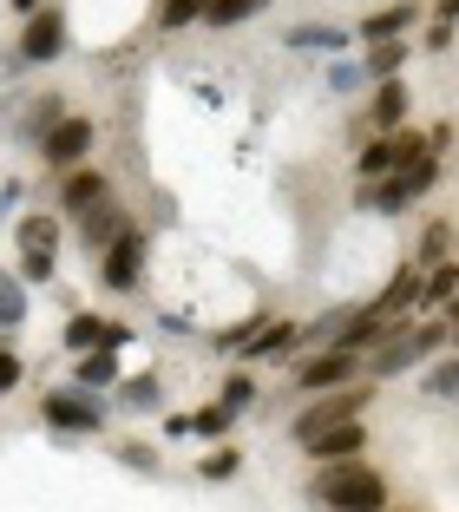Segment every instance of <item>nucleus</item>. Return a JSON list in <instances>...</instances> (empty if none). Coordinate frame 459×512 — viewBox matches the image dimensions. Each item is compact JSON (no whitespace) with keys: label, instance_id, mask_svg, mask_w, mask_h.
Listing matches in <instances>:
<instances>
[{"label":"nucleus","instance_id":"bb28decb","mask_svg":"<svg viewBox=\"0 0 459 512\" xmlns=\"http://www.w3.org/2000/svg\"><path fill=\"white\" fill-rule=\"evenodd\" d=\"M427 394L433 401H459V355H440V362L427 368Z\"/></svg>","mask_w":459,"mask_h":512},{"label":"nucleus","instance_id":"c85d7f7f","mask_svg":"<svg viewBox=\"0 0 459 512\" xmlns=\"http://www.w3.org/2000/svg\"><path fill=\"white\" fill-rule=\"evenodd\" d=\"M60 119H66V106H60V99H33V106H27V119H20V132H27V138H46Z\"/></svg>","mask_w":459,"mask_h":512},{"label":"nucleus","instance_id":"72a5a7b5","mask_svg":"<svg viewBox=\"0 0 459 512\" xmlns=\"http://www.w3.org/2000/svg\"><path fill=\"white\" fill-rule=\"evenodd\" d=\"M250 401H256V375H230L223 381V407H230V414H243Z\"/></svg>","mask_w":459,"mask_h":512},{"label":"nucleus","instance_id":"0eeeda50","mask_svg":"<svg viewBox=\"0 0 459 512\" xmlns=\"http://www.w3.org/2000/svg\"><path fill=\"white\" fill-rule=\"evenodd\" d=\"M138 270H145V230L125 224L119 237L99 250V283L112 289V296H125V289H138Z\"/></svg>","mask_w":459,"mask_h":512},{"label":"nucleus","instance_id":"7ed1b4c3","mask_svg":"<svg viewBox=\"0 0 459 512\" xmlns=\"http://www.w3.org/2000/svg\"><path fill=\"white\" fill-rule=\"evenodd\" d=\"M433 184H440V158H433V151H420L414 165H400V171H387V178H374L368 191H361V204H368V211H381V217H400L407 204H420Z\"/></svg>","mask_w":459,"mask_h":512},{"label":"nucleus","instance_id":"6e6552de","mask_svg":"<svg viewBox=\"0 0 459 512\" xmlns=\"http://www.w3.org/2000/svg\"><path fill=\"white\" fill-rule=\"evenodd\" d=\"M60 53H66V14H53V7H33V14L20 20L14 60H20V66H46V60H60Z\"/></svg>","mask_w":459,"mask_h":512},{"label":"nucleus","instance_id":"a878e982","mask_svg":"<svg viewBox=\"0 0 459 512\" xmlns=\"http://www.w3.org/2000/svg\"><path fill=\"white\" fill-rule=\"evenodd\" d=\"M119 401L132 407V414H151V407H164V381L158 375H138V381H125V388H119Z\"/></svg>","mask_w":459,"mask_h":512},{"label":"nucleus","instance_id":"20e7f679","mask_svg":"<svg viewBox=\"0 0 459 512\" xmlns=\"http://www.w3.org/2000/svg\"><path fill=\"white\" fill-rule=\"evenodd\" d=\"M40 421L60 427V434H99L105 427V401L92 388H53L40 401Z\"/></svg>","mask_w":459,"mask_h":512},{"label":"nucleus","instance_id":"58836bf2","mask_svg":"<svg viewBox=\"0 0 459 512\" xmlns=\"http://www.w3.org/2000/svg\"><path fill=\"white\" fill-rule=\"evenodd\" d=\"M427 14H433V20H459V0H433Z\"/></svg>","mask_w":459,"mask_h":512},{"label":"nucleus","instance_id":"4be33fe9","mask_svg":"<svg viewBox=\"0 0 459 512\" xmlns=\"http://www.w3.org/2000/svg\"><path fill=\"white\" fill-rule=\"evenodd\" d=\"M27 329V283L14 270H0V335Z\"/></svg>","mask_w":459,"mask_h":512},{"label":"nucleus","instance_id":"79ce46f5","mask_svg":"<svg viewBox=\"0 0 459 512\" xmlns=\"http://www.w3.org/2000/svg\"><path fill=\"white\" fill-rule=\"evenodd\" d=\"M381 512H387V506H381Z\"/></svg>","mask_w":459,"mask_h":512},{"label":"nucleus","instance_id":"ea45409f","mask_svg":"<svg viewBox=\"0 0 459 512\" xmlns=\"http://www.w3.org/2000/svg\"><path fill=\"white\" fill-rule=\"evenodd\" d=\"M7 7H14V14H20V20H27V14H33V7H46V0H7Z\"/></svg>","mask_w":459,"mask_h":512},{"label":"nucleus","instance_id":"f03ea898","mask_svg":"<svg viewBox=\"0 0 459 512\" xmlns=\"http://www.w3.org/2000/svg\"><path fill=\"white\" fill-rule=\"evenodd\" d=\"M446 348V322H414V329H387L381 348L368 355V381H387V375H407V368H420L427 355H440Z\"/></svg>","mask_w":459,"mask_h":512},{"label":"nucleus","instance_id":"39448f33","mask_svg":"<svg viewBox=\"0 0 459 512\" xmlns=\"http://www.w3.org/2000/svg\"><path fill=\"white\" fill-rule=\"evenodd\" d=\"M92 145H99V125H92L86 112H66V119L40 138V158H46V171H73V165L92 158Z\"/></svg>","mask_w":459,"mask_h":512},{"label":"nucleus","instance_id":"f3484780","mask_svg":"<svg viewBox=\"0 0 459 512\" xmlns=\"http://www.w3.org/2000/svg\"><path fill=\"white\" fill-rule=\"evenodd\" d=\"M73 388H92V394L119 388V348H86L73 368Z\"/></svg>","mask_w":459,"mask_h":512},{"label":"nucleus","instance_id":"1a4fd4ad","mask_svg":"<svg viewBox=\"0 0 459 512\" xmlns=\"http://www.w3.org/2000/svg\"><path fill=\"white\" fill-rule=\"evenodd\" d=\"M355 375H361V355H355V348H322V355H302L289 381H296L302 394H328V388H348Z\"/></svg>","mask_w":459,"mask_h":512},{"label":"nucleus","instance_id":"2f4dec72","mask_svg":"<svg viewBox=\"0 0 459 512\" xmlns=\"http://www.w3.org/2000/svg\"><path fill=\"white\" fill-rule=\"evenodd\" d=\"M20 283H33V289H40V283H53V276H60V270H53V250H20Z\"/></svg>","mask_w":459,"mask_h":512},{"label":"nucleus","instance_id":"2eb2a0df","mask_svg":"<svg viewBox=\"0 0 459 512\" xmlns=\"http://www.w3.org/2000/svg\"><path fill=\"white\" fill-rule=\"evenodd\" d=\"M407 112H414V92H407V79H381V92H374V106H368L374 132H400V125H407Z\"/></svg>","mask_w":459,"mask_h":512},{"label":"nucleus","instance_id":"393cba45","mask_svg":"<svg viewBox=\"0 0 459 512\" xmlns=\"http://www.w3.org/2000/svg\"><path fill=\"white\" fill-rule=\"evenodd\" d=\"M269 0H204V20L210 27H243V20H256Z\"/></svg>","mask_w":459,"mask_h":512},{"label":"nucleus","instance_id":"c756f323","mask_svg":"<svg viewBox=\"0 0 459 512\" xmlns=\"http://www.w3.org/2000/svg\"><path fill=\"white\" fill-rule=\"evenodd\" d=\"M446 250H453V224H446V217H433V224L420 230V270H427V263H440Z\"/></svg>","mask_w":459,"mask_h":512},{"label":"nucleus","instance_id":"b1692460","mask_svg":"<svg viewBox=\"0 0 459 512\" xmlns=\"http://www.w3.org/2000/svg\"><path fill=\"white\" fill-rule=\"evenodd\" d=\"M400 66H407V40H374L368 60H361V73L368 79H400Z\"/></svg>","mask_w":459,"mask_h":512},{"label":"nucleus","instance_id":"ddd939ff","mask_svg":"<svg viewBox=\"0 0 459 512\" xmlns=\"http://www.w3.org/2000/svg\"><path fill=\"white\" fill-rule=\"evenodd\" d=\"M125 224H132V217H125L119 204H112V197H99V204H86V211H79V250H92V256H99V250H105L112 237H119Z\"/></svg>","mask_w":459,"mask_h":512},{"label":"nucleus","instance_id":"9d476101","mask_svg":"<svg viewBox=\"0 0 459 512\" xmlns=\"http://www.w3.org/2000/svg\"><path fill=\"white\" fill-rule=\"evenodd\" d=\"M374 401V381H348V388H328L315 407H302L296 414V440L302 434H315V427H328V421H361V407Z\"/></svg>","mask_w":459,"mask_h":512},{"label":"nucleus","instance_id":"f8f14e48","mask_svg":"<svg viewBox=\"0 0 459 512\" xmlns=\"http://www.w3.org/2000/svg\"><path fill=\"white\" fill-rule=\"evenodd\" d=\"M125 342H132V329L112 322V316H92V309H79V316L66 322V348H73V355H86V348H125Z\"/></svg>","mask_w":459,"mask_h":512},{"label":"nucleus","instance_id":"4468645a","mask_svg":"<svg viewBox=\"0 0 459 512\" xmlns=\"http://www.w3.org/2000/svg\"><path fill=\"white\" fill-rule=\"evenodd\" d=\"M230 427H237V414L223 401H210V407H191V414H171L164 421V434H191V440H230Z\"/></svg>","mask_w":459,"mask_h":512},{"label":"nucleus","instance_id":"f257e3e1","mask_svg":"<svg viewBox=\"0 0 459 512\" xmlns=\"http://www.w3.org/2000/svg\"><path fill=\"white\" fill-rule=\"evenodd\" d=\"M315 499L335 506V512H381L387 480L374 467H361V460H328V467L315 473Z\"/></svg>","mask_w":459,"mask_h":512},{"label":"nucleus","instance_id":"dca6fc26","mask_svg":"<svg viewBox=\"0 0 459 512\" xmlns=\"http://www.w3.org/2000/svg\"><path fill=\"white\" fill-rule=\"evenodd\" d=\"M420 14L427 7H414V0H400V7H381V14H368L361 20V40H407V27H420Z\"/></svg>","mask_w":459,"mask_h":512},{"label":"nucleus","instance_id":"f704fd0d","mask_svg":"<svg viewBox=\"0 0 459 512\" xmlns=\"http://www.w3.org/2000/svg\"><path fill=\"white\" fill-rule=\"evenodd\" d=\"M361 79H368V73H361V60H335V66H328V92H355Z\"/></svg>","mask_w":459,"mask_h":512},{"label":"nucleus","instance_id":"4c0bfd02","mask_svg":"<svg viewBox=\"0 0 459 512\" xmlns=\"http://www.w3.org/2000/svg\"><path fill=\"white\" fill-rule=\"evenodd\" d=\"M20 375H27V368H20V355H7V348H0V394H14Z\"/></svg>","mask_w":459,"mask_h":512},{"label":"nucleus","instance_id":"a19ab883","mask_svg":"<svg viewBox=\"0 0 459 512\" xmlns=\"http://www.w3.org/2000/svg\"><path fill=\"white\" fill-rule=\"evenodd\" d=\"M0 7H7V0H0Z\"/></svg>","mask_w":459,"mask_h":512},{"label":"nucleus","instance_id":"7c9ffc66","mask_svg":"<svg viewBox=\"0 0 459 512\" xmlns=\"http://www.w3.org/2000/svg\"><path fill=\"white\" fill-rule=\"evenodd\" d=\"M237 473H243V453L237 447H217V453H204L197 480H237Z\"/></svg>","mask_w":459,"mask_h":512},{"label":"nucleus","instance_id":"a211bd4d","mask_svg":"<svg viewBox=\"0 0 459 512\" xmlns=\"http://www.w3.org/2000/svg\"><path fill=\"white\" fill-rule=\"evenodd\" d=\"M105 197V171H92V165H73V171H60V204L66 211H86V204H99Z\"/></svg>","mask_w":459,"mask_h":512},{"label":"nucleus","instance_id":"473e14b6","mask_svg":"<svg viewBox=\"0 0 459 512\" xmlns=\"http://www.w3.org/2000/svg\"><path fill=\"white\" fill-rule=\"evenodd\" d=\"M191 20H204V0H164V7H158V27H164V33L191 27Z\"/></svg>","mask_w":459,"mask_h":512},{"label":"nucleus","instance_id":"9b49d317","mask_svg":"<svg viewBox=\"0 0 459 512\" xmlns=\"http://www.w3.org/2000/svg\"><path fill=\"white\" fill-rule=\"evenodd\" d=\"M296 447L309 453L315 467H328V460H361V447H368V427H361V421H328V427H315V434H302Z\"/></svg>","mask_w":459,"mask_h":512},{"label":"nucleus","instance_id":"c9c22d12","mask_svg":"<svg viewBox=\"0 0 459 512\" xmlns=\"http://www.w3.org/2000/svg\"><path fill=\"white\" fill-rule=\"evenodd\" d=\"M453 33H459V20H433L427 27V53H453Z\"/></svg>","mask_w":459,"mask_h":512},{"label":"nucleus","instance_id":"5701e85b","mask_svg":"<svg viewBox=\"0 0 459 512\" xmlns=\"http://www.w3.org/2000/svg\"><path fill=\"white\" fill-rule=\"evenodd\" d=\"M14 243H20V250H60V217L27 211V217L14 224Z\"/></svg>","mask_w":459,"mask_h":512},{"label":"nucleus","instance_id":"6ab92c4d","mask_svg":"<svg viewBox=\"0 0 459 512\" xmlns=\"http://www.w3.org/2000/svg\"><path fill=\"white\" fill-rule=\"evenodd\" d=\"M289 53H348V27L302 20V27H289Z\"/></svg>","mask_w":459,"mask_h":512},{"label":"nucleus","instance_id":"aec40b11","mask_svg":"<svg viewBox=\"0 0 459 512\" xmlns=\"http://www.w3.org/2000/svg\"><path fill=\"white\" fill-rule=\"evenodd\" d=\"M433 276H420V302L414 309H440V302H453L459 296V263L453 256H440V263H427Z\"/></svg>","mask_w":459,"mask_h":512},{"label":"nucleus","instance_id":"cd10ccee","mask_svg":"<svg viewBox=\"0 0 459 512\" xmlns=\"http://www.w3.org/2000/svg\"><path fill=\"white\" fill-rule=\"evenodd\" d=\"M355 171H361L368 184H374V178H387V171H400V165H394V138L381 132V138H374L368 151H361V165H355Z\"/></svg>","mask_w":459,"mask_h":512},{"label":"nucleus","instance_id":"e433bc0d","mask_svg":"<svg viewBox=\"0 0 459 512\" xmlns=\"http://www.w3.org/2000/svg\"><path fill=\"white\" fill-rule=\"evenodd\" d=\"M119 460H125V467H138V473H151V467H158V453H151V447H138V440H125V447H119Z\"/></svg>","mask_w":459,"mask_h":512},{"label":"nucleus","instance_id":"423d86ee","mask_svg":"<svg viewBox=\"0 0 459 512\" xmlns=\"http://www.w3.org/2000/svg\"><path fill=\"white\" fill-rule=\"evenodd\" d=\"M223 348H237L243 362L289 355V348H296V322L289 316H256V322H243V329H223Z\"/></svg>","mask_w":459,"mask_h":512},{"label":"nucleus","instance_id":"412c9836","mask_svg":"<svg viewBox=\"0 0 459 512\" xmlns=\"http://www.w3.org/2000/svg\"><path fill=\"white\" fill-rule=\"evenodd\" d=\"M414 302H420V263H407V270H400V276H394V283H387V289H381V296H374V309H381V316H387V322H394V316H400V309H414Z\"/></svg>","mask_w":459,"mask_h":512}]
</instances>
